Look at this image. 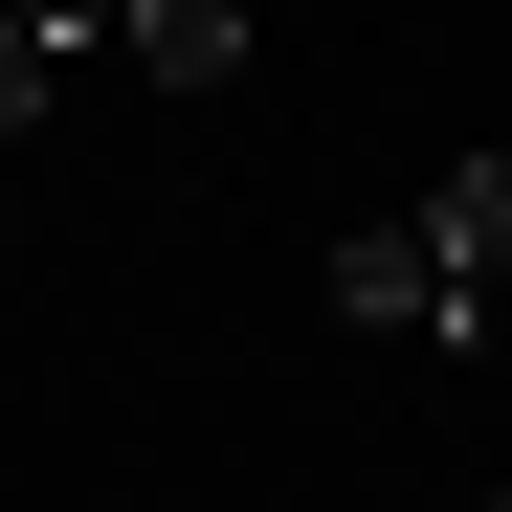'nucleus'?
Listing matches in <instances>:
<instances>
[{"label": "nucleus", "mask_w": 512, "mask_h": 512, "mask_svg": "<svg viewBox=\"0 0 512 512\" xmlns=\"http://www.w3.org/2000/svg\"><path fill=\"white\" fill-rule=\"evenodd\" d=\"M0 245H23V156H0Z\"/></svg>", "instance_id": "39448f33"}, {"label": "nucleus", "mask_w": 512, "mask_h": 512, "mask_svg": "<svg viewBox=\"0 0 512 512\" xmlns=\"http://www.w3.org/2000/svg\"><path fill=\"white\" fill-rule=\"evenodd\" d=\"M334 312L401 334V357H468V334L512 312V156H446L423 201H379L357 245H334Z\"/></svg>", "instance_id": "f257e3e1"}, {"label": "nucleus", "mask_w": 512, "mask_h": 512, "mask_svg": "<svg viewBox=\"0 0 512 512\" xmlns=\"http://www.w3.org/2000/svg\"><path fill=\"white\" fill-rule=\"evenodd\" d=\"M0 23H23V45H112V0H0Z\"/></svg>", "instance_id": "20e7f679"}, {"label": "nucleus", "mask_w": 512, "mask_h": 512, "mask_svg": "<svg viewBox=\"0 0 512 512\" xmlns=\"http://www.w3.org/2000/svg\"><path fill=\"white\" fill-rule=\"evenodd\" d=\"M112 45L156 67V90H223V67H245V0H112Z\"/></svg>", "instance_id": "f03ea898"}, {"label": "nucleus", "mask_w": 512, "mask_h": 512, "mask_svg": "<svg viewBox=\"0 0 512 512\" xmlns=\"http://www.w3.org/2000/svg\"><path fill=\"white\" fill-rule=\"evenodd\" d=\"M45 67H67V45H23V23H0V156L45 134Z\"/></svg>", "instance_id": "7ed1b4c3"}]
</instances>
